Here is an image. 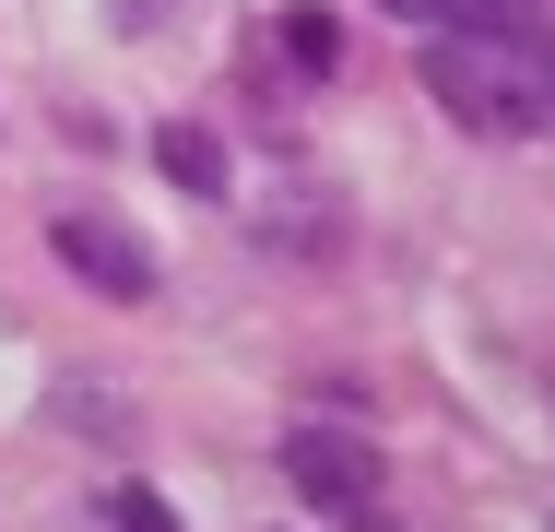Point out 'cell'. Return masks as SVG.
Here are the masks:
<instances>
[{"mask_svg": "<svg viewBox=\"0 0 555 532\" xmlns=\"http://www.w3.org/2000/svg\"><path fill=\"white\" fill-rule=\"evenodd\" d=\"M426 96L473 142H532V130H555V36H532V12L520 24H438Z\"/></svg>", "mask_w": 555, "mask_h": 532, "instance_id": "6da1fadb", "label": "cell"}, {"mask_svg": "<svg viewBox=\"0 0 555 532\" xmlns=\"http://www.w3.org/2000/svg\"><path fill=\"white\" fill-rule=\"evenodd\" d=\"M378 12H402V24H426V36H438V24H520L532 0H378Z\"/></svg>", "mask_w": 555, "mask_h": 532, "instance_id": "8992f818", "label": "cell"}, {"mask_svg": "<svg viewBox=\"0 0 555 532\" xmlns=\"http://www.w3.org/2000/svg\"><path fill=\"white\" fill-rule=\"evenodd\" d=\"M154 166H166V190H190V202H224V178H236L224 142H214V130H190V118L154 130Z\"/></svg>", "mask_w": 555, "mask_h": 532, "instance_id": "277c9868", "label": "cell"}, {"mask_svg": "<svg viewBox=\"0 0 555 532\" xmlns=\"http://www.w3.org/2000/svg\"><path fill=\"white\" fill-rule=\"evenodd\" d=\"M272 36H284V60H296L308 84H332V72H343V12H320V0H296Z\"/></svg>", "mask_w": 555, "mask_h": 532, "instance_id": "5b68a950", "label": "cell"}, {"mask_svg": "<svg viewBox=\"0 0 555 532\" xmlns=\"http://www.w3.org/2000/svg\"><path fill=\"white\" fill-rule=\"evenodd\" d=\"M107 521H118V532H190L166 497H154V485H118V497H107Z\"/></svg>", "mask_w": 555, "mask_h": 532, "instance_id": "52a82bcc", "label": "cell"}, {"mask_svg": "<svg viewBox=\"0 0 555 532\" xmlns=\"http://www.w3.org/2000/svg\"><path fill=\"white\" fill-rule=\"evenodd\" d=\"M284 485L308 509H332L343 532H366V509H378V449L354 426H284Z\"/></svg>", "mask_w": 555, "mask_h": 532, "instance_id": "7a4b0ae2", "label": "cell"}, {"mask_svg": "<svg viewBox=\"0 0 555 532\" xmlns=\"http://www.w3.org/2000/svg\"><path fill=\"white\" fill-rule=\"evenodd\" d=\"M48 249H60V273H72L83 296H107V308H142V296H154V249H142L118 213H48Z\"/></svg>", "mask_w": 555, "mask_h": 532, "instance_id": "3957f363", "label": "cell"}, {"mask_svg": "<svg viewBox=\"0 0 555 532\" xmlns=\"http://www.w3.org/2000/svg\"><path fill=\"white\" fill-rule=\"evenodd\" d=\"M178 12H190V0H107V24H118V36H130V48H142V36H166Z\"/></svg>", "mask_w": 555, "mask_h": 532, "instance_id": "ba28073f", "label": "cell"}]
</instances>
